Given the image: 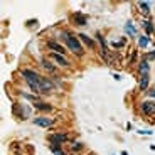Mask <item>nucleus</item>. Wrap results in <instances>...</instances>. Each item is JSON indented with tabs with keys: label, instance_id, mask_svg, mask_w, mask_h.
<instances>
[{
	"label": "nucleus",
	"instance_id": "9b49d317",
	"mask_svg": "<svg viewBox=\"0 0 155 155\" xmlns=\"http://www.w3.org/2000/svg\"><path fill=\"white\" fill-rule=\"evenodd\" d=\"M138 7H140V10L143 12L145 15H148V12H150V5H148V2H138Z\"/></svg>",
	"mask_w": 155,
	"mask_h": 155
},
{
	"label": "nucleus",
	"instance_id": "412c9836",
	"mask_svg": "<svg viewBox=\"0 0 155 155\" xmlns=\"http://www.w3.org/2000/svg\"><path fill=\"white\" fill-rule=\"evenodd\" d=\"M147 59H155V51H153V52H150V54L147 56Z\"/></svg>",
	"mask_w": 155,
	"mask_h": 155
},
{
	"label": "nucleus",
	"instance_id": "39448f33",
	"mask_svg": "<svg viewBox=\"0 0 155 155\" xmlns=\"http://www.w3.org/2000/svg\"><path fill=\"white\" fill-rule=\"evenodd\" d=\"M51 58L54 59V61L58 62L59 66H69V61H68V59H64V56H62V54H58V52H54V54H51Z\"/></svg>",
	"mask_w": 155,
	"mask_h": 155
},
{
	"label": "nucleus",
	"instance_id": "423d86ee",
	"mask_svg": "<svg viewBox=\"0 0 155 155\" xmlns=\"http://www.w3.org/2000/svg\"><path fill=\"white\" fill-rule=\"evenodd\" d=\"M52 88H54L52 83L42 78V81H41V93H49V91H52Z\"/></svg>",
	"mask_w": 155,
	"mask_h": 155
},
{
	"label": "nucleus",
	"instance_id": "f3484780",
	"mask_svg": "<svg viewBox=\"0 0 155 155\" xmlns=\"http://www.w3.org/2000/svg\"><path fill=\"white\" fill-rule=\"evenodd\" d=\"M35 108H39V110H52V106L46 105V103H39V101H35Z\"/></svg>",
	"mask_w": 155,
	"mask_h": 155
},
{
	"label": "nucleus",
	"instance_id": "6ab92c4d",
	"mask_svg": "<svg viewBox=\"0 0 155 155\" xmlns=\"http://www.w3.org/2000/svg\"><path fill=\"white\" fill-rule=\"evenodd\" d=\"M79 148H83L81 143H73V150H79Z\"/></svg>",
	"mask_w": 155,
	"mask_h": 155
},
{
	"label": "nucleus",
	"instance_id": "a211bd4d",
	"mask_svg": "<svg viewBox=\"0 0 155 155\" xmlns=\"http://www.w3.org/2000/svg\"><path fill=\"white\" fill-rule=\"evenodd\" d=\"M143 27H145V32H147V34H152V32H153V24L152 22H143Z\"/></svg>",
	"mask_w": 155,
	"mask_h": 155
},
{
	"label": "nucleus",
	"instance_id": "f03ea898",
	"mask_svg": "<svg viewBox=\"0 0 155 155\" xmlns=\"http://www.w3.org/2000/svg\"><path fill=\"white\" fill-rule=\"evenodd\" d=\"M62 39L66 41L69 51H73L74 54H78V56L83 54V46L79 44V41H78V39L74 37L73 34H71V32H62Z\"/></svg>",
	"mask_w": 155,
	"mask_h": 155
},
{
	"label": "nucleus",
	"instance_id": "9d476101",
	"mask_svg": "<svg viewBox=\"0 0 155 155\" xmlns=\"http://www.w3.org/2000/svg\"><path fill=\"white\" fill-rule=\"evenodd\" d=\"M47 46H49L52 51H56L58 54H64V47H62V46H59L58 42H52V41H51V42H47Z\"/></svg>",
	"mask_w": 155,
	"mask_h": 155
},
{
	"label": "nucleus",
	"instance_id": "ddd939ff",
	"mask_svg": "<svg viewBox=\"0 0 155 155\" xmlns=\"http://www.w3.org/2000/svg\"><path fill=\"white\" fill-rule=\"evenodd\" d=\"M138 84H140V89H147L148 88V76H142Z\"/></svg>",
	"mask_w": 155,
	"mask_h": 155
},
{
	"label": "nucleus",
	"instance_id": "1a4fd4ad",
	"mask_svg": "<svg viewBox=\"0 0 155 155\" xmlns=\"http://www.w3.org/2000/svg\"><path fill=\"white\" fill-rule=\"evenodd\" d=\"M138 71L142 76H148V71H150V68H148V62L147 61H142L138 64Z\"/></svg>",
	"mask_w": 155,
	"mask_h": 155
},
{
	"label": "nucleus",
	"instance_id": "f257e3e1",
	"mask_svg": "<svg viewBox=\"0 0 155 155\" xmlns=\"http://www.w3.org/2000/svg\"><path fill=\"white\" fill-rule=\"evenodd\" d=\"M22 76H24V79L27 81L29 88L34 89V91H37V93H41V81H42V78L39 76V74H35L34 71H31V69H24Z\"/></svg>",
	"mask_w": 155,
	"mask_h": 155
},
{
	"label": "nucleus",
	"instance_id": "dca6fc26",
	"mask_svg": "<svg viewBox=\"0 0 155 155\" xmlns=\"http://www.w3.org/2000/svg\"><path fill=\"white\" fill-rule=\"evenodd\" d=\"M138 46H140V47H147V46H148V37H145V35L138 37Z\"/></svg>",
	"mask_w": 155,
	"mask_h": 155
},
{
	"label": "nucleus",
	"instance_id": "4be33fe9",
	"mask_svg": "<svg viewBox=\"0 0 155 155\" xmlns=\"http://www.w3.org/2000/svg\"><path fill=\"white\" fill-rule=\"evenodd\" d=\"M150 96H152V98H155V88H153V89H150Z\"/></svg>",
	"mask_w": 155,
	"mask_h": 155
},
{
	"label": "nucleus",
	"instance_id": "2eb2a0df",
	"mask_svg": "<svg viewBox=\"0 0 155 155\" xmlns=\"http://www.w3.org/2000/svg\"><path fill=\"white\" fill-rule=\"evenodd\" d=\"M79 39H81L83 42H86V44H88V46H94V41H93V39H89L88 35L81 34V35H79Z\"/></svg>",
	"mask_w": 155,
	"mask_h": 155
},
{
	"label": "nucleus",
	"instance_id": "20e7f679",
	"mask_svg": "<svg viewBox=\"0 0 155 155\" xmlns=\"http://www.w3.org/2000/svg\"><path fill=\"white\" fill-rule=\"evenodd\" d=\"M52 123H54V121L51 120V118H46V116H39V118L34 120V125H37V127H44V128L51 127Z\"/></svg>",
	"mask_w": 155,
	"mask_h": 155
},
{
	"label": "nucleus",
	"instance_id": "f8f14e48",
	"mask_svg": "<svg viewBox=\"0 0 155 155\" xmlns=\"http://www.w3.org/2000/svg\"><path fill=\"white\" fill-rule=\"evenodd\" d=\"M74 22H76L78 25H84V24H86V17H83L81 14H74Z\"/></svg>",
	"mask_w": 155,
	"mask_h": 155
},
{
	"label": "nucleus",
	"instance_id": "0eeeda50",
	"mask_svg": "<svg viewBox=\"0 0 155 155\" xmlns=\"http://www.w3.org/2000/svg\"><path fill=\"white\" fill-rule=\"evenodd\" d=\"M125 31H127V34L130 35V37H135V35H137L135 25H133L132 20H127V24H125Z\"/></svg>",
	"mask_w": 155,
	"mask_h": 155
},
{
	"label": "nucleus",
	"instance_id": "6e6552de",
	"mask_svg": "<svg viewBox=\"0 0 155 155\" xmlns=\"http://www.w3.org/2000/svg\"><path fill=\"white\" fill-rule=\"evenodd\" d=\"M66 138H68V137L66 135H64V133H56V135H52V137H51V140H52V143H62V142H66Z\"/></svg>",
	"mask_w": 155,
	"mask_h": 155
},
{
	"label": "nucleus",
	"instance_id": "4468645a",
	"mask_svg": "<svg viewBox=\"0 0 155 155\" xmlns=\"http://www.w3.org/2000/svg\"><path fill=\"white\" fill-rule=\"evenodd\" d=\"M41 62H42V66L46 68V69L49 71V73H54V66H52V64H51V62L47 61V59H42Z\"/></svg>",
	"mask_w": 155,
	"mask_h": 155
},
{
	"label": "nucleus",
	"instance_id": "7ed1b4c3",
	"mask_svg": "<svg viewBox=\"0 0 155 155\" xmlns=\"http://www.w3.org/2000/svg\"><path fill=\"white\" fill-rule=\"evenodd\" d=\"M140 110H142L143 115H155V103H152V101H143L142 106H140Z\"/></svg>",
	"mask_w": 155,
	"mask_h": 155
},
{
	"label": "nucleus",
	"instance_id": "aec40b11",
	"mask_svg": "<svg viewBox=\"0 0 155 155\" xmlns=\"http://www.w3.org/2000/svg\"><path fill=\"white\" fill-rule=\"evenodd\" d=\"M113 46H115V47H121V46H125V41H120V42H115Z\"/></svg>",
	"mask_w": 155,
	"mask_h": 155
}]
</instances>
